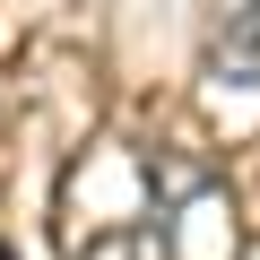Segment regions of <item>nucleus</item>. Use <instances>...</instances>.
<instances>
[{"mask_svg":"<svg viewBox=\"0 0 260 260\" xmlns=\"http://www.w3.org/2000/svg\"><path fill=\"white\" fill-rule=\"evenodd\" d=\"M208 70H217V87H251L260 95V0H217Z\"/></svg>","mask_w":260,"mask_h":260,"instance_id":"f257e3e1","label":"nucleus"},{"mask_svg":"<svg viewBox=\"0 0 260 260\" xmlns=\"http://www.w3.org/2000/svg\"><path fill=\"white\" fill-rule=\"evenodd\" d=\"M0 260H9V251H0Z\"/></svg>","mask_w":260,"mask_h":260,"instance_id":"f03ea898","label":"nucleus"}]
</instances>
